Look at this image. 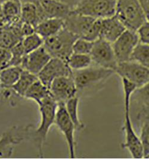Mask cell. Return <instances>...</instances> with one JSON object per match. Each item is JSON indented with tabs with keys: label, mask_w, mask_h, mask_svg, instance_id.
I'll return each mask as SVG.
<instances>
[{
	"label": "cell",
	"mask_w": 149,
	"mask_h": 159,
	"mask_svg": "<svg viewBox=\"0 0 149 159\" xmlns=\"http://www.w3.org/2000/svg\"><path fill=\"white\" fill-rule=\"evenodd\" d=\"M41 116L38 128L27 125V140L34 144L39 157H43V146L46 141L51 127L55 123L57 103L50 94L38 104Z\"/></svg>",
	"instance_id": "1"
},
{
	"label": "cell",
	"mask_w": 149,
	"mask_h": 159,
	"mask_svg": "<svg viewBox=\"0 0 149 159\" xmlns=\"http://www.w3.org/2000/svg\"><path fill=\"white\" fill-rule=\"evenodd\" d=\"M114 73V70L94 65L84 69L72 70L78 97H86L98 92Z\"/></svg>",
	"instance_id": "2"
},
{
	"label": "cell",
	"mask_w": 149,
	"mask_h": 159,
	"mask_svg": "<svg viewBox=\"0 0 149 159\" xmlns=\"http://www.w3.org/2000/svg\"><path fill=\"white\" fill-rule=\"evenodd\" d=\"M64 28L78 38L94 42L100 38L101 19H95L73 12L63 19Z\"/></svg>",
	"instance_id": "3"
},
{
	"label": "cell",
	"mask_w": 149,
	"mask_h": 159,
	"mask_svg": "<svg viewBox=\"0 0 149 159\" xmlns=\"http://www.w3.org/2000/svg\"><path fill=\"white\" fill-rule=\"evenodd\" d=\"M114 15L126 29L134 32L146 22L139 0H116Z\"/></svg>",
	"instance_id": "4"
},
{
	"label": "cell",
	"mask_w": 149,
	"mask_h": 159,
	"mask_svg": "<svg viewBox=\"0 0 149 159\" xmlns=\"http://www.w3.org/2000/svg\"><path fill=\"white\" fill-rule=\"evenodd\" d=\"M78 38L70 31L63 28L57 34L44 39V47L52 57L67 61L73 53V45Z\"/></svg>",
	"instance_id": "5"
},
{
	"label": "cell",
	"mask_w": 149,
	"mask_h": 159,
	"mask_svg": "<svg viewBox=\"0 0 149 159\" xmlns=\"http://www.w3.org/2000/svg\"><path fill=\"white\" fill-rule=\"evenodd\" d=\"M116 0H79L72 11L95 19H104L115 15Z\"/></svg>",
	"instance_id": "6"
},
{
	"label": "cell",
	"mask_w": 149,
	"mask_h": 159,
	"mask_svg": "<svg viewBox=\"0 0 149 159\" xmlns=\"http://www.w3.org/2000/svg\"><path fill=\"white\" fill-rule=\"evenodd\" d=\"M90 56L92 60V65L114 70L115 72L118 62L115 57L112 43L104 39H98L94 42Z\"/></svg>",
	"instance_id": "7"
},
{
	"label": "cell",
	"mask_w": 149,
	"mask_h": 159,
	"mask_svg": "<svg viewBox=\"0 0 149 159\" xmlns=\"http://www.w3.org/2000/svg\"><path fill=\"white\" fill-rule=\"evenodd\" d=\"M55 124L65 138L68 146L69 157L71 159L75 158L76 142L75 132L76 129L68 113L64 103L57 104Z\"/></svg>",
	"instance_id": "8"
},
{
	"label": "cell",
	"mask_w": 149,
	"mask_h": 159,
	"mask_svg": "<svg viewBox=\"0 0 149 159\" xmlns=\"http://www.w3.org/2000/svg\"><path fill=\"white\" fill-rule=\"evenodd\" d=\"M115 73L133 82L137 88L149 82V68L133 61L119 63Z\"/></svg>",
	"instance_id": "9"
},
{
	"label": "cell",
	"mask_w": 149,
	"mask_h": 159,
	"mask_svg": "<svg viewBox=\"0 0 149 159\" xmlns=\"http://www.w3.org/2000/svg\"><path fill=\"white\" fill-rule=\"evenodd\" d=\"M123 130L125 134V142L122 144L123 148L128 150L134 159L144 157L142 145L140 138L135 132L131 117V109H124Z\"/></svg>",
	"instance_id": "10"
},
{
	"label": "cell",
	"mask_w": 149,
	"mask_h": 159,
	"mask_svg": "<svg viewBox=\"0 0 149 159\" xmlns=\"http://www.w3.org/2000/svg\"><path fill=\"white\" fill-rule=\"evenodd\" d=\"M139 42V38L137 32L126 29L112 43L118 63L130 60L131 54Z\"/></svg>",
	"instance_id": "11"
},
{
	"label": "cell",
	"mask_w": 149,
	"mask_h": 159,
	"mask_svg": "<svg viewBox=\"0 0 149 159\" xmlns=\"http://www.w3.org/2000/svg\"><path fill=\"white\" fill-rule=\"evenodd\" d=\"M72 75V70L67 61L60 58L52 57L42 70L38 73V78L49 88L53 81L62 76Z\"/></svg>",
	"instance_id": "12"
},
{
	"label": "cell",
	"mask_w": 149,
	"mask_h": 159,
	"mask_svg": "<svg viewBox=\"0 0 149 159\" xmlns=\"http://www.w3.org/2000/svg\"><path fill=\"white\" fill-rule=\"evenodd\" d=\"M50 94L58 103H66L78 95L77 89L72 76H62L54 80L49 88Z\"/></svg>",
	"instance_id": "13"
},
{
	"label": "cell",
	"mask_w": 149,
	"mask_h": 159,
	"mask_svg": "<svg viewBox=\"0 0 149 159\" xmlns=\"http://www.w3.org/2000/svg\"><path fill=\"white\" fill-rule=\"evenodd\" d=\"M24 140H27L26 126H14L4 132L0 138V157H10L14 145L20 144Z\"/></svg>",
	"instance_id": "14"
},
{
	"label": "cell",
	"mask_w": 149,
	"mask_h": 159,
	"mask_svg": "<svg viewBox=\"0 0 149 159\" xmlns=\"http://www.w3.org/2000/svg\"><path fill=\"white\" fill-rule=\"evenodd\" d=\"M51 58V55L43 45L26 56L21 68L38 76Z\"/></svg>",
	"instance_id": "15"
},
{
	"label": "cell",
	"mask_w": 149,
	"mask_h": 159,
	"mask_svg": "<svg viewBox=\"0 0 149 159\" xmlns=\"http://www.w3.org/2000/svg\"><path fill=\"white\" fill-rule=\"evenodd\" d=\"M125 30V26L115 15L101 19L99 38L112 43Z\"/></svg>",
	"instance_id": "16"
},
{
	"label": "cell",
	"mask_w": 149,
	"mask_h": 159,
	"mask_svg": "<svg viewBox=\"0 0 149 159\" xmlns=\"http://www.w3.org/2000/svg\"><path fill=\"white\" fill-rule=\"evenodd\" d=\"M40 3L47 19H64L71 11L68 6L57 0H40Z\"/></svg>",
	"instance_id": "17"
},
{
	"label": "cell",
	"mask_w": 149,
	"mask_h": 159,
	"mask_svg": "<svg viewBox=\"0 0 149 159\" xmlns=\"http://www.w3.org/2000/svg\"><path fill=\"white\" fill-rule=\"evenodd\" d=\"M64 28V20L57 18H47L40 22L35 28L36 33L44 39L53 36Z\"/></svg>",
	"instance_id": "18"
},
{
	"label": "cell",
	"mask_w": 149,
	"mask_h": 159,
	"mask_svg": "<svg viewBox=\"0 0 149 159\" xmlns=\"http://www.w3.org/2000/svg\"><path fill=\"white\" fill-rule=\"evenodd\" d=\"M0 4L8 25L18 22L21 19V0H0Z\"/></svg>",
	"instance_id": "19"
},
{
	"label": "cell",
	"mask_w": 149,
	"mask_h": 159,
	"mask_svg": "<svg viewBox=\"0 0 149 159\" xmlns=\"http://www.w3.org/2000/svg\"><path fill=\"white\" fill-rule=\"evenodd\" d=\"M23 69L20 66H10L0 71V84L2 88H12L19 79Z\"/></svg>",
	"instance_id": "20"
},
{
	"label": "cell",
	"mask_w": 149,
	"mask_h": 159,
	"mask_svg": "<svg viewBox=\"0 0 149 159\" xmlns=\"http://www.w3.org/2000/svg\"><path fill=\"white\" fill-rule=\"evenodd\" d=\"M50 94L49 88L43 84L40 80L38 79L29 87L25 94L24 98L34 101L38 105Z\"/></svg>",
	"instance_id": "21"
},
{
	"label": "cell",
	"mask_w": 149,
	"mask_h": 159,
	"mask_svg": "<svg viewBox=\"0 0 149 159\" xmlns=\"http://www.w3.org/2000/svg\"><path fill=\"white\" fill-rule=\"evenodd\" d=\"M38 79L37 75L27 70H23L19 79L12 88L19 97L24 98L25 94L29 87Z\"/></svg>",
	"instance_id": "22"
},
{
	"label": "cell",
	"mask_w": 149,
	"mask_h": 159,
	"mask_svg": "<svg viewBox=\"0 0 149 159\" xmlns=\"http://www.w3.org/2000/svg\"><path fill=\"white\" fill-rule=\"evenodd\" d=\"M131 104H134L137 107V113L149 106V82L135 89L131 97Z\"/></svg>",
	"instance_id": "23"
},
{
	"label": "cell",
	"mask_w": 149,
	"mask_h": 159,
	"mask_svg": "<svg viewBox=\"0 0 149 159\" xmlns=\"http://www.w3.org/2000/svg\"><path fill=\"white\" fill-rule=\"evenodd\" d=\"M79 97L77 95L65 103L66 109L72 122L75 125L76 130H82L85 128L84 125L81 121L79 117Z\"/></svg>",
	"instance_id": "24"
},
{
	"label": "cell",
	"mask_w": 149,
	"mask_h": 159,
	"mask_svg": "<svg viewBox=\"0 0 149 159\" xmlns=\"http://www.w3.org/2000/svg\"><path fill=\"white\" fill-rule=\"evenodd\" d=\"M18 36L8 25L0 28V47L11 49L16 43L21 41Z\"/></svg>",
	"instance_id": "25"
},
{
	"label": "cell",
	"mask_w": 149,
	"mask_h": 159,
	"mask_svg": "<svg viewBox=\"0 0 149 159\" xmlns=\"http://www.w3.org/2000/svg\"><path fill=\"white\" fill-rule=\"evenodd\" d=\"M149 68V45L139 43L137 45L133 51L130 60Z\"/></svg>",
	"instance_id": "26"
},
{
	"label": "cell",
	"mask_w": 149,
	"mask_h": 159,
	"mask_svg": "<svg viewBox=\"0 0 149 159\" xmlns=\"http://www.w3.org/2000/svg\"><path fill=\"white\" fill-rule=\"evenodd\" d=\"M72 70L84 69L92 65V60L90 54H81L72 53L67 60Z\"/></svg>",
	"instance_id": "27"
},
{
	"label": "cell",
	"mask_w": 149,
	"mask_h": 159,
	"mask_svg": "<svg viewBox=\"0 0 149 159\" xmlns=\"http://www.w3.org/2000/svg\"><path fill=\"white\" fill-rule=\"evenodd\" d=\"M21 41L24 50L27 54L39 48L44 44V39L35 32L25 36Z\"/></svg>",
	"instance_id": "28"
},
{
	"label": "cell",
	"mask_w": 149,
	"mask_h": 159,
	"mask_svg": "<svg viewBox=\"0 0 149 159\" xmlns=\"http://www.w3.org/2000/svg\"><path fill=\"white\" fill-rule=\"evenodd\" d=\"M21 41L16 43L10 49L12 52V60L10 66H16L21 67L23 61L26 56L27 55V54L24 50Z\"/></svg>",
	"instance_id": "29"
},
{
	"label": "cell",
	"mask_w": 149,
	"mask_h": 159,
	"mask_svg": "<svg viewBox=\"0 0 149 159\" xmlns=\"http://www.w3.org/2000/svg\"><path fill=\"white\" fill-rule=\"evenodd\" d=\"M94 42L84 38H78L73 45V53L90 54L92 50Z\"/></svg>",
	"instance_id": "30"
},
{
	"label": "cell",
	"mask_w": 149,
	"mask_h": 159,
	"mask_svg": "<svg viewBox=\"0 0 149 159\" xmlns=\"http://www.w3.org/2000/svg\"><path fill=\"white\" fill-rule=\"evenodd\" d=\"M140 139L142 145L144 157L149 154V120L143 122L140 125Z\"/></svg>",
	"instance_id": "31"
},
{
	"label": "cell",
	"mask_w": 149,
	"mask_h": 159,
	"mask_svg": "<svg viewBox=\"0 0 149 159\" xmlns=\"http://www.w3.org/2000/svg\"><path fill=\"white\" fill-rule=\"evenodd\" d=\"M121 78L123 91V106H130L131 97L137 87L128 80L124 78Z\"/></svg>",
	"instance_id": "32"
},
{
	"label": "cell",
	"mask_w": 149,
	"mask_h": 159,
	"mask_svg": "<svg viewBox=\"0 0 149 159\" xmlns=\"http://www.w3.org/2000/svg\"><path fill=\"white\" fill-rule=\"evenodd\" d=\"M12 52L10 49L0 47V71L10 66Z\"/></svg>",
	"instance_id": "33"
},
{
	"label": "cell",
	"mask_w": 149,
	"mask_h": 159,
	"mask_svg": "<svg viewBox=\"0 0 149 159\" xmlns=\"http://www.w3.org/2000/svg\"><path fill=\"white\" fill-rule=\"evenodd\" d=\"M140 43L149 45V22H145L137 31Z\"/></svg>",
	"instance_id": "34"
},
{
	"label": "cell",
	"mask_w": 149,
	"mask_h": 159,
	"mask_svg": "<svg viewBox=\"0 0 149 159\" xmlns=\"http://www.w3.org/2000/svg\"><path fill=\"white\" fill-rule=\"evenodd\" d=\"M146 120H149V106L140 110L136 115V121L139 126Z\"/></svg>",
	"instance_id": "35"
},
{
	"label": "cell",
	"mask_w": 149,
	"mask_h": 159,
	"mask_svg": "<svg viewBox=\"0 0 149 159\" xmlns=\"http://www.w3.org/2000/svg\"><path fill=\"white\" fill-rule=\"evenodd\" d=\"M146 21L149 22V0H139Z\"/></svg>",
	"instance_id": "36"
},
{
	"label": "cell",
	"mask_w": 149,
	"mask_h": 159,
	"mask_svg": "<svg viewBox=\"0 0 149 159\" xmlns=\"http://www.w3.org/2000/svg\"><path fill=\"white\" fill-rule=\"evenodd\" d=\"M64 4L68 6L72 10L78 4L79 0H57Z\"/></svg>",
	"instance_id": "37"
},
{
	"label": "cell",
	"mask_w": 149,
	"mask_h": 159,
	"mask_svg": "<svg viewBox=\"0 0 149 159\" xmlns=\"http://www.w3.org/2000/svg\"><path fill=\"white\" fill-rule=\"evenodd\" d=\"M7 25H8V22L3 13V11L2 10L1 6V4H0V28L6 26Z\"/></svg>",
	"instance_id": "38"
},
{
	"label": "cell",
	"mask_w": 149,
	"mask_h": 159,
	"mask_svg": "<svg viewBox=\"0 0 149 159\" xmlns=\"http://www.w3.org/2000/svg\"><path fill=\"white\" fill-rule=\"evenodd\" d=\"M1 84H0V96H1Z\"/></svg>",
	"instance_id": "39"
},
{
	"label": "cell",
	"mask_w": 149,
	"mask_h": 159,
	"mask_svg": "<svg viewBox=\"0 0 149 159\" xmlns=\"http://www.w3.org/2000/svg\"><path fill=\"white\" fill-rule=\"evenodd\" d=\"M145 158H146V159H147V158H148V159H149V154H148V155H147Z\"/></svg>",
	"instance_id": "40"
}]
</instances>
